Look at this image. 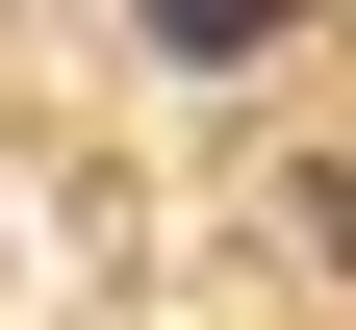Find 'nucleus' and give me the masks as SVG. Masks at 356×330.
<instances>
[{"instance_id": "f257e3e1", "label": "nucleus", "mask_w": 356, "mask_h": 330, "mask_svg": "<svg viewBox=\"0 0 356 330\" xmlns=\"http://www.w3.org/2000/svg\"><path fill=\"white\" fill-rule=\"evenodd\" d=\"M127 26H153V51H178V76H229V51H280L305 0H127Z\"/></svg>"}]
</instances>
